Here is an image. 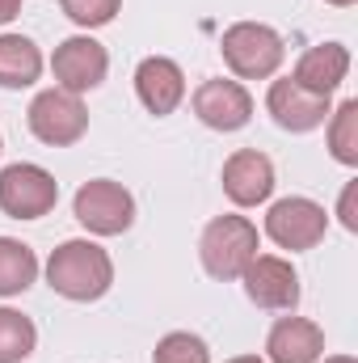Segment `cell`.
<instances>
[{"mask_svg": "<svg viewBox=\"0 0 358 363\" xmlns=\"http://www.w3.org/2000/svg\"><path fill=\"white\" fill-rule=\"evenodd\" d=\"M47 283L64 296V300H76V304H89L101 300L114 283V262L110 254L97 245V241H64L51 262H47Z\"/></svg>", "mask_w": 358, "mask_h": 363, "instance_id": "cell-1", "label": "cell"}, {"mask_svg": "<svg viewBox=\"0 0 358 363\" xmlns=\"http://www.w3.org/2000/svg\"><path fill=\"white\" fill-rule=\"evenodd\" d=\"M198 258H202V271L211 279H224V283L241 279L245 267L258 258V224L245 216H215L202 228Z\"/></svg>", "mask_w": 358, "mask_h": 363, "instance_id": "cell-2", "label": "cell"}, {"mask_svg": "<svg viewBox=\"0 0 358 363\" xmlns=\"http://www.w3.org/2000/svg\"><path fill=\"white\" fill-rule=\"evenodd\" d=\"M219 51H224V64L241 77V81H266L278 72L282 64V38L278 30H270L262 21H236L224 30L219 38Z\"/></svg>", "mask_w": 358, "mask_h": 363, "instance_id": "cell-3", "label": "cell"}, {"mask_svg": "<svg viewBox=\"0 0 358 363\" xmlns=\"http://www.w3.org/2000/svg\"><path fill=\"white\" fill-rule=\"evenodd\" d=\"M72 216H76L89 233H97V237H118V233H127V228L135 224V199H131V190L118 186V182L93 178L76 190Z\"/></svg>", "mask_w": 358, "mask_h": 363, "instance_id": "cell-4", "label": "cell"}, {"mask_svg": "<svg viewBox=\"0 0 358 363\" xmlns=\"http://www.w3.org/2000/svg\"><path fill=\"white\" fill-rule=\"evenodd\" d=\"M30 131L51 144V148H68L76 144L85 131H89V110L81 101V93H68V89H47L30 101Z\"/></svg>", "mask_w": 358, "mask_h": 363, "instance_id": "cell-5", "label": "cell"}, {"mask_svg": "<svg viewBox=\"0 0 358 363\" xmlns=\"http://www.w3.org/2000/svg\"><path fill=\"white\" fill-rule=\"evenodd\" d=\"M325 228H329L325 207L312 203V199H299V194L278 199V203L266 211V237L278 245V250H291V254L316 250V245L325 241Z\"/></svg>", "mask_w": 358, "mask_h": 363, "instance_id": "cell-6", "label": "cell"}, {"mask_svg": "<svg viewBox=\"0 0 358 363\" xmlns=\"http://www.w3.org/2000/svg\"><path fill=\"white\" fill-rule=\"evenodd\" d=\"M59 203V182L42 165H8L0 174V211L13 220H38Z\"/></svg>", "mask_w": 358, "mask_h": 363, "instance_id": "cell-7", "label": "cell"}, {"mask_svg": "<svg viewBox=\"0 0 358 363\" xmlns=\"http://www.w3.org/2000/svg\"><path fill=\"white\" fill-rule=\"evenodd\" d=\"M51 72H55L59 89L89 93V89H97V85L105 81V72H110V55H105V47H101L97 38L76 34V38H64V43L55 47V55H51Z\"/></svg>", "mask_w": 358, "mask_h": 363, "instance_id": "cell-8", "label": "cell"}, {"mask_svg": "<svg viewBox=\"0 0 358 363\" xmlns=\"http://www.w3.org/2000/svg\"><path fill=\"white\" fill-rule=\"evenodd\" d=\"M245 296L258 304V308H270V313H287L299 304V274L287 258H274V254H258L249 267H245Z\"/></svg>", "mask_w": 358, "mask_h": 363, "instance_id": "cell-9", "label": "cell"}, {"mask_svg": "<svg viewBox=\"0 0 358 363\" xmlns=\"http://www.w3.org/2000/svg\"><path fill=\"white\" fill-rule=\"evenodd\" d=\"M194 114L211 131H241L253 118V97H249V89L241 81L215 77V81H202L194 89Z\"/></svg>", "mask_w": 358, "mask_h": 363, "instance_id": "cell-10", "label": "cell"}, {"mask_svg": "<svg viewBox=\"0 0 358 363\" xmlns=\"http://www.w3.org/2000/svg\"><path fill=\"white\" fill-rule=\"evenodd\" d=\"M266 110L274 114V123H278L282 131H295V135H299V131H316V127L333 114V106H329V97H325V93L299 89L291 77L270 85Z\"/></svg>", "mask_w": 358, "mask_h": 363, "instance_id": "cell-11", "label": "cell"}, {"mask_svg": "<svg viewBox=\"0 0 358 363\" xmlns=\"http://www.w3.org/2000/svg\"><path fill=\"white\" fill-rule=\"evenodd\" d=\"M270 190H274V165H270L266 152L258 148H241L224 161V194L236 203V207H258L266 203Z\"/></svg>", "mask_w": 358, "mask_h": 363, "instance_id": "cell-12", "label": "cell"}, {"mask_svg": "<svg viewBox=\"0 0 358 363\" xmlns=\"http://www.w3.org/2000/svg\"><path fill=\"white\" fill-rule=\"evenodd\" d=\"M135 93H139V101L148 106V114L165 118V114L178 110L181 97H185V77H181V68L173 60L148 55V60L135 68Z\"/></svg>", "mask_w": 358, "mask_h": 363, "instance_id": "cell-13", "label": "cell"}, {"mask_svg": "<svg viewBox=\"0 0 358 363\" xmlns=\"http://www.w3.org/2000/svg\"><path fill=\"white\" fill-rule=\"evenodd\" d=\"M266 355L270 363H316L325 355V330L308 317H282L270 330Z\"/></svg>", "mask_w": 358, "mask_h": 363, "instance_id": "cell-14", "label": "cell"}, {"mask_svg": "<svg viewBox=\"0 0 358 363\" xmlns=\"http://www.w3.org/2000/svg\"><path fill=\"white\" fill-rule=\"evenodd\" d=\"M346 72H350V51L342 47V43H321V47H308L304 55H299V64H295V85L308 93H329L337 89L342 81H346Z\"/></svg>", "mask_w": 358, "mask_h": 363, "instance_id": "cell-15", "label": "cell"}, {"mask_svg": "<svg viewBox=\"0 0 358 363\" xmlns=\"http://www.w3.org/2000/svg\"><path fill=\"white\" fill-rule=\"evenodd\" d=\"M42 72V51L25 34H0V85L4 89H25Z\"/></svg>", "mask_w": 358, "mask_h": 363, "instance_id": "cell-16", "label": "cell"}, {"mask_svg": "<svg viewBox=\"0 0 358 363\" xmlns=\"http://www.w3.org/2000/svg\"><path fill=\"white\" fill-rule=\"evenodd\" d=\"M38 279V258L25 241L0 237V296H21Z\"/></svg>", "mask_w": 358, "mask_h": 363, "instance_id": "cell-17", "label": "cell"}, {"mask_svg": "<svg viewBox=\"0 0 358 363\" xmlns=\"http://www.w3.org/2000/svg\"><path fill=\"white\" fill-rule=\"evenodd\" d=\"M38 330L25 313L17 308H0V363H21L34 355Z\"/></svg>", "mask_w": 358, "mask_h": 363, "instance_id": "cell-18", "label": "cell"}, {"mask_svg": "<svg viewBox=\"0 0 358 363\" xmlns=\"http://www.w3.org/2000/svg\"><path fill=\"white\" fill-rule=\"evenodd\" d=\"M329 152L333 161L342 165H358V97L342 101L333 114H329Z\"/></svg>", "mask_w": 358, "mask_h": 363, "instance_id": "cell-19", "label": "cell"}, {"mask_svg": "<svg viewBox=\"0 0 358 363\" xmlns=\"http://www.w3.org/2000/svg\"><path fill=\"white\" fill-rule=\"evenodd\" d=\"M152 363H211V351L198 334L178 330V334H165L152 351Z\"/></svg>", "mask_w": 358, "mask_h": 363, "instance_id": "cell-20", "label": "cell"}, {"mask_svg": "<svg viewBox=\"0 0 358 363\" xmlns=\"http://www.w3.org/2000/svg\"><path fill=\"white\" fill-rule=\"evenodd\" d=\"M59 9L81 26V30H97V26H110L122 9V0H59Z\"/></svg>", "mask_w": 358, "mask_h": 363, "instance_id": "cell-21", "label": "cell"}, {"mask_svg": "<svg viewBox=\"0 0 358 363\" xmlns=\"http://www.w3.org/2000/svg\"><path fill=\"white\" fill-rule=\"evenodd\" d=\"M354 199H358V182H350L346 190H342V203H337V216H342V224L358 233V211H354Z\"/></svg>", "mask_w": 358, "mask_h": 363, "instance_id": "cell-22", "label": "cell"}, {"mask_svg": "<svg viewBox=\"0 0 358 363\" xmlns=\"http://www.w3.org/2000/svg\"><path fill=\"white\" fill-rule=\"evenodd\" d=\"M21 13V0H0V26H8Z\"/></svg>", "mask_w": 358, "mask_h": 363, "instance_id": "cell-23", "label": "cell"}, {"mask_svg": "<svg viewBox=\"0 0 358 363\" xmlns=\"http://www.w3.org/2000/svg\"><path fill=\"white\" fill-rule=\"evenodd\" d=\"M325 363H358V359H354V355H329Z\"/></svg>", "mask_w": 358, "mask_h": 363, "instance_id": "cell-24", "label": "cell"}, {"mask_svg": "<svg viewBox=\"0 0 358 363\" xmlns=\"http://www.w3.org/2000/svg\"><path fill=\"white\" fill-rule=\"evenodd\" d=\"M228 363H262L258 355H236V359H228Z\"/></svg>", "mask_w": 358, "mask_h": 363, "instance_id": "cell-25", "label": "cell"}, {"mask_svg": "<svg viewBox=\"0 0 358 363\" xmlns=\"http://www.w3.org/2000/svg\"><path fill=\"white\" fill-rule=\"evenodd\" d=\"M329 4H337V9H350V4H358V0H329Z\"/></svg>", "mask_w": 358, "mask_h": 363, "instance_id": "cell-26", "label": "cell"}]
</instances>
